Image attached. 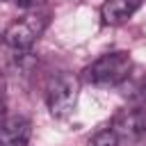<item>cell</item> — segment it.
<instances>
[{"mask_svg": "<svg viewBox=\"0 0 146 146\" xmlns=\"http://www.w3.org/2000/svg\"><path fill=\"white\" fill-rule=\"evenodd\" d=\"M130 71H132L130 55L116 50V52H105L94 64H89L84 68V80L98 87H119Z\"/></svg>", "mask_w": 146, "mask_h": 146, "instance_id": "obj_1", "label": "cell"}, {"mask_svg": "<svg viewBox=\"0 0 146 146\" xmlns=\"http://www.w3.org/2000/svg\"><path fill=\"white\" fill-rule=\"evenodd\" d=\"M80 94V82L71 73H55L46 84V103L55 119H62L73 112Z\"/></svg>", "mask_w": 146, "mask_h": 146, "instance_id": "obj_2", "label": "cell"}, {"mask_svg": "<svg viewBox=\"0 0 146 146\" xmlns=\"http://www.w3.org/2000/svg\"><path fill=\"white\" fill-rule=\"evenodd\" d=\"M46 23H48L46 16L30 14V16L21 18V21L11 23V25L5 30L2 39H5V43H7L9 48H14V50H18V52H21V50H30V48L34 46V41L39 39V34L43 32Z\"/></svg>", "mask_w": 146, "mask_h": 146, "instance_id": "obj_3", "label": "cell"}, {"mask_svg": "<svg viewBox=\"0 0 146 146\" xmlns=\"http://www.w3.org/2000/svg\"><path fill=\"white\" fill-rule=\"evenodd\" d=\"M32 137V123L25 116H9L0 125V146H27Z\"/></svg>", "mask_w": 146, "mask_h": 146, "instance_id": "obj_4", "label": "cell"}, {"mask_svg": "<svg viewBox=\"0 0 146 146\" xmlns=\"http://www.w3.org/2000/svg\"><path fill=\"white\" fill-rule=\"evenodd\" d=\"M146 128V116L139 107H128V110H121L114 121H112V130L119 135V137H135Z\"/></svg>", "mask_w": 146, "mask_h": 146, "instance_id": "obj_5", "label": "cell"}, {"mask_svg": "<svg viewBox=\"0 0 146 146\" xmlns=\"http://www.w3.org/2000/svg\"><path fill=\"white\" fill-rule=\"evenodd\" d=\"M144 5V0H105L100 16L105 25H121L125 23L139 7Z\"/></svg>", "mask_w": 146, "mask_h": 146, "instance_id": "obj_6", "label": "cell"}, {"mask_svg": "<svg viewBox=\"0 0 146 146\" xmlns=\"http://www.w3.org/2000/svg\"><path fill=\"white\" fill-rule=\"evenodd\" d=\"M121 94L128 100H146V73H128V78L119 84Z\"/></svg>", "mask_w": 146, "mask_h": 146, "instance_id": "obj_7", "label": "cell"}, {"mask_svg": "<svg viewBox=\"0 0 146 146\" xmlns=\"http://www.w3.org/2000/svg\"><path fill=\"white\" fill-rule=\"evenodd\" d=\"M87 146H119V135H116L112 128L98 130V132L87 141Z\"/></svg>", "mask_w": 146, "mask_h": 146, "instance_id": "obj_8", "label": "cell"}, {"mask_svg": "<svg viewBox=\"0 0 146 146\" xmlns=\"http://www.w3.org/2000/svg\"><path fill=\"white\" fill-rule=\"evenodd\" d=\"M5 107H7V94H5V80L0 75V116L5 114Z\"/></svg>", "mask_w": 146, "mask_h": 146, "instance_id": "obj_9", "label": "cell"}, {"mask_svg": "<svg viewBox=\"0 0 146 146\" xmlns=\"http://www.w3.org/2000/svg\"><path fill=\"white\" fill-rule=\"evenodd\" d=\"M18 7H23V9H32V7H39V5H43V0H14Z\"/></svg>", "mask_w": 146, "mask_h": 146, "instance_id": "obj_10", "label": "cell"}, {"mask_svg": "<svg viewBox=\"0 0 146 146\" xmlns=\"http://www.w3.org/2000/svg\"><path fill=\"white\" fill-rule=\"evenodd\" d=\"M135 146H146V128L137 135V139H135Z\"/></svg>", "mask_w": 146, "mask_h": 146, "instance_id": "obj_11", "label": "cell"}, {"mask_svg": "<svg viewBox=\"0 0 146 146\" xmlns=\"http://www.w3.org/2000/svg\"><path fill=\"white\" fill-rule=\"evenodd\" d=\"M0 2H7V0H0Z\"/></svg>", "mask_w": 146, "mask_h": 146, "instance_id": "obj_12", "label": "cell"}]
</instances>
